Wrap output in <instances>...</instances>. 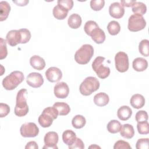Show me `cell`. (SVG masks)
Listing matches in <instances>:
<instances>
[{"mask_svg":"<svg viewBox=\"0 0 149 149\" xmlns=\"http://www.w3.org/2000/svg\"><path fill=\"white\" fill-rule=\"evenodd\" d=\"M29 1H13V2L16 3L17 6H26L28 3H29Z\"/></svg>","mask_w":149,"mask_h":149,"instance_id":"45","label":"cell"},{"mask_svg":"<svg viewBox=\"0 0 149 149\" xmlns=\"http://www.w3.org/2000/svg\"><path fill=\"white\" fill-rule=\"evenodd\" d=\"M137 129L140 134H147L149 133V124L147 121L137 122Z\"/></svg>","mask_w":149,"mask_h":149,"instance_id":"33","label":"cell"},{"mask_svg":"<svg viewBox=\"0 0 149 149\" xmlns=\"http://www.w3.org/2000/svg\"><path fill=\"white\" fill-rule=\"evenodd\" d=\"M132 12L136 15L143 16L147 12L146 5L141 2H136L132 6Z\"/></svg>","mask_w":149,"mask_h":149,"instance_id":"29","label":"cell"},{"mask_svg":"<svg viewBox=\"0 0 149 149\" xmlns=\"http://www.w3.org/2000/svg\"><path fill=\"white\" fill-rule=\"evenodd\" d=\"M53 107L58 110V113L61 116L67 115L70 111L69 105L63 102H56L53 105Z\"/></svg>","mask_w":149,"mask_h":149,"instance_id":"27","label":"cell"},{"mask_svg":"<svg viewBox=\"0 0 149 149\" xmlns=\"http://www.w3.org/2000/svg\"><path fill=\"white\" fill-rule=\"evenodd\" d=\"M27 93V91L25 88L20 90L17 93L16 105L15 107V114L19 117H22L26 115L29 112V109L26 100Z\"/></svg>","mask_w":149,"mask_h":149,"instance_id":"1","label":"cell"},{"mask_svg":"<svg viewBox=\"0 0 149 149\" xmlns=\"http://www.w3.org/2000/svg\"><path fill=\"white\" fill-rule=\"evenodd\" d=\"M58 115V111L55 107H47L39 116L38 122L42 127H48L51 126L53 120L57 118Z\"/></svg>","mask_w":149,"mask_h":149,"instance_id":"4","label":"cell"},{"mask_svg":"<svg viewBox=\"0 0 149 149\" xmlns=\"http://www.w3.org/2000/svg\"><path fill=\"white\" fill-rule=\"evenodd\" d=\"M115 65L116 70L121 73L126 72L129 67L127 54L124 52H118L115 56Z\"/></svg>","mask_w":149,"mask_h":149,"instance_id":"8","label":"cell"},{"mask_svg":"<svg viewBox=\"0 0 149 149\" xmlns=\"http://www.w3.org/2000/svg\"><path fill=\"white\" fill-rule=\"evenodd\" d=\"M119 132L122 137L127 139L132 138L134 135V130L133 126L128 123L122 125Z\"/></svg>","mask_w":149,"mask_h":149,"instance_id":"22","label":"cell"},{"mask_svg":"<svg viewBox=\"0 0 149 149\" xmlns=\"http://www.w3.org/2000/svg\"><path fill=\"white\" fill-rule=\"evenodd\" d=\"M92 40L97 44H102L105 40V34L104 31L101 29L98 26L95 27L88 34Z\"/></svg>","mask_w":149,"mask_h":149,"instance_id":"15","label":"cell"},{"mask_svg":"<svg viewBox=\"0 0 149 149\" xmlns=\"http://www.w3.org/2000/svg\"><path fill=\"white\" fill-rule=\"evenodd\" d=\"M84 148V145L83 141L78 137H76L75 141L72 145L69 146V149H75V148L83 149Z\"/></svg>","mask_w":149,"mask_h":149,"instance_id":"42","label":"cell"},{"mask_svg":"<svg viewBox=\"0 0 149 149\" xmlns=\"http://www.w3.org/2000/svg\"><path fill=\"white\" fill-rule=\"evenodd\" d=\"M109 101V98L108 95L103 92H100L94 97V102L98 107H104L108 104Z\"/></svg>","mask_w":149,"mask_h":149,"instance_id":"21","label":"cell"},{"mask_svg":"<svg viewBox=\"0 0 149 149\" xmlns=\"http://www.w3.org/2000/svg\"><path fill=\"white\" fill-rule=\"evenodd\" d=\"M132 115V109L126 105H123L120 107L117 111V116L118 118L122 120L125 121L128 120Z\"/></svg>","mask_w":149,"mask_h":149,"instance_id":"18","label":"cell"},{"mask_svg":"<svg viewBox=\"0 0 149 149\" xmlns=\"http://www.w3.org/2000/svg\"><path fill=\"white\" fill-rule=\"evenodd\" d=\"M27 84L33 88H38L44 83V79L42 75L37 72L30 73L26 77Z\"/></svg>","mask_w":149,"mask_h":149,"instance_id":"11","label":"cell"},{"mask_svg":"<svg viewBox=\"0 0 149 149\" xmlns=\"http://www.w3.org/2000/svg\"><path fill=\"white\" fill-rule=\"evenodd\" d=\"M58 5L68 10H71L73 6V1L72 0H58Z\"/></svg>","mask_w":149,"mask_h":149,"instance_id":"38","label":"cell"},{"mask_svg":"<svg viewBox=\"0 0 149 149\" xmlns=\"http://www.w3.org/2000/svg\"><path fill=\"white\" fill-rule=\"evenodd\" d=\"M81 22L82 20L81 16L77 13L72 14L68 20V24L69 26L73 29H78L81 26Z\"/></svg>","mask_w":149,"mask_h":149,"instance_id":"23","label":"cell"},{"mask_svg":"<svg viewBox=\"0 0 149 149\" xmlns=\"http://www.w3.org/2000/svg\"><path fill=\"white\" fill-rule=\"evenodd\" d=\"M1 42H0V59H3L5 58L8 55V51H7V48H6V41L3 39L2 38H1Z\"/></svg>","mask_w":149,"mask_h":149,"instance_id":"37","label":"cell"},{"mask_svg":"<svg viewBox=\"0 0 149 149\" xmlns=\"http://www.w3.org/2000/svg\"><path fill=\"white\" fill-rule=\"evenodd\" d=\"M21 36L20 44H26L28 42L31 38V33L27 29H21L19 30Z\"/></svg>","mask_w":149,"mask_h":149,"instance_id":"34","label":"cell"},{"mask_svg":"<svg viewBox=\"0 0 149 149\" xmlns=\"http://www.w3.org/2000/svg\"><path fill=\"white\" fill-rule=\"evenodd\" d=\"M20 132L24 137H34L38 134L39 128L33 122H27L21 126Z\"/></svg>","mask_w":149,"mask_h":149,"instance_id":"9","label":"cell"},{"mask_svg":"<svg viewBox=\"0 0 149 149\" xmlns=\"http://www.w3.org/2000/svg\"><path fill=\"white\" fill-rule=\"evenodd\" d=\"M133 68L137 72L144 71L148 67L147 61L141 57L135 58L133 61Z\"/></svg>","mask_w":149,"mask_h":149,"instance_id":"20","label":"cell"},{"mask_svg":"<svg viewBox=\"0 0 149 149\" xmlns=\"http://www.w3.org/2000/svg\"><path fill=\"white\" fill-rule=\"evenodd\" d=\"M24 79L23 72L15 70L11 72L2 80V86L6 90L16 88Z\"/></svg>","mask_w":149,"mask_h":149,"instance_id":"2","label":"cell"},{"mask_svg":"<svg viewBox=\"0 0 149 149\" xmlns=\"http://www.w3.org/2000/svg\"><path fill=\"white\" fill-rule=\"evenodd\" d=\"M47 79L51 82L55 83L59 81L62 77V71L56 67H50L45 72Z\"/></svg>","mask_w":149,"mask_h":149,"instance_id":"13","label":"cell"},{"mask_svg":"<svg viewBox=\"0 0 149 149\" xmlns=\"http://www.w3.org/2000/svg\"><path fill=\"white\" fill-rule=\"evenodd\" d=\"M149 147V139L148 138L140 139L136 144L137 149H148Z\"/></svg>","mask_w":149,"mask_h":149,"instance_id":"36","label":"cell"},{"mask_svg":"<svg viewBox=\"0 0 149 149\" xmlns=\"http://www.w3.org/2000/svg\"><path fill=\"white\" fill-rule=\"evenodd\" d=\"M107 30L108 33L112 36L117 35L120 31V26L119 22L112 20L107 25Z\"/></svg>","mask_w":149,"mask_h":149,"instance_id":"31","label":"cell"},{"mask_svg":"<svg viewBox=\"0 0 149 149\" xmlns=\"http://www.w3.org/2000/svg\"><path fill=\"white\" fill-rule=\"evenodd\" d=\"M30 65L35 69L38 70H42L45 66L44 59L38 55H33L30 59Z\"/></svg>","mask_w":149,"mask_h":149,"instance_id":"17","label":"cell"},{"mask_svg":"<svg viewBox=\"0 0 149 149\" xmlns=\"http://www.w3.org/2000/svg\"><path fill=\"white\" fill-rule=\"evenodd\" d=\"M109 13L111 16L115 19H120L125 14V8L119 2H115L110 5Z\"/></svg>","mask_w":149,"mask_h":149,"instance_id":"14","label":"cell"},{"mask_svg":"<svg viewBox=\"0 0 149 149\" xmlns=\"http://www.w3.org/2000/svg\"><path fill=\"white\" fill-rule=\"evenodd\" d=\"M130 105L135 109H140L145 104L144 97L140 94H135L133 95L130 100Z\"/></svg>","mask_w":149,"mask_h":149,"instance_id":"19","label":"cell"},{"mask_svg":"<svg viewBox=\"0 0 149 149\" xmlns=\"http://www.w3.org/2000/svg\"><path fill=\"white\" fill-rule=\"evenodd\" d=\"M10 112V107L9 106L4 103L0 104V117L3 118L5 117Z\"/></svg>","mask_w":149,"mask_h":149,"instance_id":"41","label":"cell"},{"mask_svg":"<svg viewBox=\"0 0 149 149\" xmlns=\"http://www.w3.org/2000/svg\"><path fill=\"white\" fill-rule=\"evenodd\" d=\"M76 139V133L72 130H66L62 133V140L63 143L68 146L72 145Z\"/></svg>","mask_w":149,"mask_h":149,"instance_id":"24","label":"cell"},{"mask_svg":"<svg viewBox=\"0 0 149 149\" xmlns=\"http://www.w3.org/2000/svg\"><path fill=\"white\" fill-rule=\"evenodd\" d=\"M139 50L140 53L147 57L149 55V41L147 39L142 40L139 45Z\"/></svg>","mask_w":149,"mask_h":149,"instance_id":"32","label":"cell"},{"mask_svg":"<svg viewBox=\"0 0 149 149\" xmlns=\"http://www.w3.org/2000/svg\"><path fill=\"white\" fill-rule=\"evenodd\" d=\"M10 11V6L6 1H1L0 2V21L5 20L8 17Z\"/></svg>","mask_w":149,"mask_h":149,"instance_id":"25","label":"cell"},{"mask_svg":"<svg viewBox=\"0 0 149 149\" xmlns=\"http://www.w3.org/2000/svg\"><path fill=\"white\" fill-rule=\"evenodd\" d=\"M113 148L114 149H121V148H127V149H131L132 147L130 146L129 143H127V141L120 140L117 141L114 146H113Z\"/></svg>","mask_w":149,"mask_h":149,"instance_id":"40","label":"cell"},{"mask_svg":"<svg viewBox=\"0 0 149 149\" xmlns=\"http://www.w3.org/2000/svg\"><path fill=\"white\" fill-rule=\"evenodd\" d=\"M86 123V118L81 115L74 116L72 120V125L75 129H81L85 126Z\"/></svg>","mask_w":149,"mask_h":149,"instance_id":"28","label":"cell"},{"mask_svg":"<svg viewBox=\"0 0 149 149\" xmlns=\"http://www.w3.org/2000/svg\"><path fill=\"white\" fill-rule=\"evenodd\" d=\"M59 137L57 133L55 132H48L47 133L44 138V141L45 146L42 147L43 149H57L58 147L56 144L58 142Z\"/></svg>","mask_w":149,"mask_h":149,"instance_id":"10","label":"cell"},{"mask_svg":"<svg viewBox=\"0 0 149 149\" xmlns=\"http://www.w3.org/2000/svg\"><path fill=\"white\" fill-rule=\"evenodd\" d=\"M148 113L145 111H138L135 115V119L137 122L147 121L148 120Z\"/></svg>","mask_w":149,"mask_h":149,"instance_id":"39","label":"cell"},{"mask_svg":"<svg viewBox=\"0 0 149 149\" xmlns=\"http://www.w3.org/2000/svg\"><path fill=\"white\" fill-rule=\"evenodd\" d=\"M26 149H38V146L37 144V143L34 141H31L27 143L26 146H25Z\"/></svg>","mask_w":149,"mask_h":149,"instance_id":"44","label":"cell"},{"mask_svg":"<svg viewBox=\"0 0 149 149\" xmlns=\"http://www.w3.org/2000/svg\"><path fill=\"white\" fill-rule=\"evenodd\" d=\"M54 94L56 98H65L69 93V88L68 85L65 82L57 83L54 86Z\"/></svg>","mask_w":149,"mask_h":149,"instance_id":"12","label":"cell"},{"mask_svg":"<svg viewBox=\"0 0 149 149\" xmlns=\"http://www.w3.org/2000/svg\"><path fill=\"white\" fill-rule=\"evenodd\" d=\"M6 40L8 44L15 47L21 42V36L19 30H12L9 31L6 36Z\"/></svg>","mask_w":149,"mask_h":149,"instance_id":"16","label":"cell"},{"mask_svg":"<svg viewBox=\"0 0 149 149\" xmlns=\"http://www.w3.org/2000/svg\"><path fill=\"white\" fill-rule=\"evenodd\" d=\"M68 10L57 5L53 8L52 13L54 16L58 20H63L66 17L68 14Z\"/></svg>","mask_w":149,"mask_h":149,"instance_id":"26","label":"cell"},{"mask_svg":"<svg viewBox=\"0 0 149 149\" xmlns=\"http://www.w3.org/2000/svg\"><path fill=\"white\" fill-rule=\"evenodd\" d=\"M105 58L102 56H97L92 63V68L96 73L98 77L100 79H104L109 76L111 70L109 67L105 66L103 62Z\"/></svg>","mask_w":149,"mask_h":149,"instance_id":"6","label":"cell"},{"mask_svg":"<svg viewBox=\"0 0 149 149\" xmlns=\"http://www.w3.org/2000/svg\"><path fill=\"white\" fill-rule=\"evenodd\" d=\"M100 85V81L96 77L88 76L80 84L79 90L83 95L88 96L97 91L99 88Z\"/></svg>","mask_w":149,"mask_h":149,"instance_id":"5","label":"cell"},{"mask_svg":"<svg viewBox=\"0 0 149 149\" xmlns=\"http://www.w3.org/2000/svg\"><path fill=\"white\" fill-rule=\"evenodd\" d=\"M146 26V22L143 16L133 14L128 20L127 28L129 31L137 32L143 30Z\"/></svg>","mask_w":149,"mask_h":149,"instance_id":"7","label":"cell"},{"mask_svg":"<svg viewBox=\"0 0 149 149\" xmlns=\"http://www.w3.org/2000/svg\"><path fill=\"white\" fill-rule=\"evenodd\" d=\"M105 5V1L104 0H91L90 1V7L95 11H99L101 10Z\"/></svg>","mask_w":149,"mask_h":149,"instance_id":"35","label":"cell"},{"mask_svg":"<svg viewBox=\"0 0 149 149\" xmlns=\"http://www.w3.org/2000/svg\"><path fill=\"white\" fill-rule=\"evenodd\" d=\"M136 2V0H121L120 4L123 7H132Z\"/></svg>","mask_w":149,"mask_h":149,"instance_id":"43","label":"cell"},{"mask_svg":"<svg viewBox=\"0 0 149 149\" xmlns=\"http://www.w3.org/2000/svg\"><path fill=\"white\" fill-rule=\"evenodd\" d=\"M93 55V47L90 44H84L76 52L74 60L80 65H86L90 62Z\"/></svg>","mask_w":149,"mask_h":149,"instance_id":"3","label":"cell"},{"mask_svg":"<svg viewBox=\"0 0 149 149\" xmlns=\"http://www.w3.org/2000/svg\"><path fill=\"white\" fill-rule=\"evenodd\" d=\"M122 127L121 123L117 120H111L107 126L108 131L111 133H116L119 132Z\"/></svg>","mask_w":149,"mask_h":149,"instance_id":"30","label":"cell"}]
</instances>
